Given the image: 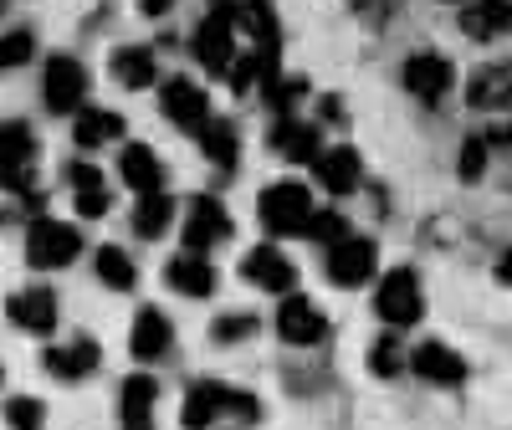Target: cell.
I'll list each match as a JSON object with an SVG mask.
<instances>
[{
  "label": "cell",
  "instance_id": "obj_1",
  "mask_svg": "<svg viewBox=\"0 0 512 430\" xmlns=\"http://www.w3.org/2000/svg\"><path fill=\"white\" fill-rule=\"evenodd\" d=\"M256 215H262V226L272 236H303L308 215H313V195H308V185H297V180L267 185L262 195H256Z\"/></svg>",
  "mask_w": 512,
  "mask_h": 430
},
{
  "label": "cell",
  "instance_id": "obj_2",
  "mask_svg": "<svg viewBox=\"0 0 512 430\" xmlns=\"http://www.w3.org/2000/svg\"><path fill=\"white\" fill-rule=\"evenodd\" d=\"M77 251H82V236H77V226H67V221H31V231H26V262L31 267H41V272H57V267H67V262H77Z\"/></svg>",
  "mask_w": 512,
  "mask_h": 430
},
{
  "label": "cell",
  "instance_id": "obj_3",
  "mask_svg": "<svg viewBox=\"0 0 512 430\" xmlns=\"http://www.w3.org/2000/svg\"><path fill=\"white\" fill-rule=\"evenodd\" d=\"M195 57H200V67H210V72L226 77V67L236 62V0H221V6L200 21V31H195Z\"/></svg>",
  "mask_w": 512,
  "mask_h": 430
},
{
  "label": "cell",
  "instance_id": "obj_4",
  "mask_svg": "<svg viewBox=\"0 0 512 430\" xmlns=\"http://www.w3.org/2000/svg\"><path fill=\"white\" fill-rule=\"evenodd\" d=\"M374 308H379V318L390 323V328H410V323L425 313V303H420V277H415L410 267H395L390 277L379 282Z\"/></svg>",
  "mask_w": 512,
  "mask_h": 430
},
{
  "label": "cell",
  "instance_id": "obj_5",
  "mask_svg": "<svg viewBox=\"0 0 512 430\" xmlns=\"http://www.w3.org/2000/svg\"><path fill=\"white\" fill-rule=\"evenodd\" d=\"M374 267H379V246H374L369 236H344V241H333V246H328V277H333L338 287H359V282H369Z\"/></svg>",
  "mask_w": 512,
  "mask_h": 430
},
{
  "label": "cell",
  "instance_id": "obj_6",
  "mask_svg": "<svg viewBox=\"0 0 512 430\" xmlns=\"http://www.w3.org/2000/svg\"><path fill=\"white\" fill-rule=\"evenodd\" d=\"M41 98H47L52 113H77L82 98H88V67H82L77 57H52L47 82H41Z\"/></svg>",
  "mask_w": 512,
  "mask_h": 430
},
{
  "label": "cell",
  "instance_id": "obj_7",
  "mask_svg": "<svg viewBox=\"0 0 512 430\" xmlns=\"http://www.w3.org/2000/svg\"><path fill=\"white\" fill-rule=\"evenodd\" d=\"M159 108L169 123H180L185 134H195V128L210 118V103H205V88L190 77H164L159 82Z\"/></svg>",
  "mask_w": 512,
  "mask_h": 430
},
{
  "label": "cell",
  "instance_id": "obj_8",
  "mask_svg": "<svg viewBox=\"0 0 512 430\" xmlns=\"http://www.w3.org/2000/svg\"><path fill=\"white\" fill-rule=\"evenodd\" d=\"M231 236V215H226V205L216 200V195H195L190 200V221H185V251H195V256H205L216 241H226Z\"/></svg>",
  "mask_w": 512,
  "mask_h": 430
},
{
  "label": "cell",
  "instance_id": "obj_9",
  "mask_svg": "<svg viewBox=\"0 0 512 430\" xmlns=\"http://www.w3.org/2000/svg\"><path fill=\"white\" fill-rule=\"evenodd\" d=\"M451 77H456V67H451L441 52H415V57L405 62V72H400V82H405L420 103H441L446 88H451Z\"/></svg>",
  "mask_w": 512,
  "mask_h": 430
},
{
  "label": "cell",
  "instance_id": "obj_10",
  "mask_svg": "<svg viewBox=\"0 0 512 430\" xmlns=\"http://www.w3.org/2000/svg\"><path fill=\"white\" fill-rule=\"evenodd\" d=\"M6 318H11L21 333H31V338H47V333L57 328V292H52V287H26V292H16L11 303H6Z\"/></svg>",
  "mask_w": 512,
  "mask_h": 430
},
{
  "label": "cell",
  "instance_id": "obj_11",
  "mask_svg": "<svg viewBox=\"0 0 512 430\" xmlns=\"http://www.w3.org/2000/svg\"><path fill=\"white\" fill-rule=\"evenodd\" d=\"M267 144H272L282 159H292V164H313V159L323 154L318 123H303V118H292V113H277L272 134H267Z\"/></svg>",
  "mask_w": 512,
  "mask_h": 430
},
{
  "label": "cell",
  "instance_id": "obj_12",
  "mask_svg": "<svg viewBox=\"0 0 512 430\" xmlns=\"http://www.w3.org/2000/svg\"><path fill=\"white\" fill-rule=\"evenodd\" d=\"M277 333L287 343H318L328 333V318L318 303H308V297H297V292H282V308H277Z\"/></svg>",
  "mask_w": 512,
  "mask_h": 430
},
{
  "label": "cell",
  "instance_id": "obj_13",
  "mask_svg": "<svg viewBox=\"0 0 512 430\" xmlns=\"http://www.w3.org/2000/svg\"><path fill=\"white\" fill-rule=\"evenodd\" d=\"M241 277L256 282V287H267V292H292V287H297V267L287 262L277 246H256V251H246Z\"/></svg>",
  "mask_w": 512,
  "mask_h": 430
},
{
  "label": "cell",
  "instance_id": "obj_14",
  "mask_svg": "<svg viewBox=\"0 0 512 430\" xmlns=\"http://www.w3.org/2000/svg\"><path fill=\"white\" fill-rule=\"evenodd\" d=\"M169 343H175V328H169V318L159 308H139L134 313V333H128V349H134V359L154 364L169 354Z\"/></svg>",
  "mask_w": 512,
  "mask_h": 430
},
{
  "label": "cell",
  "instance_id": "obj_15",
  "mask_svg": "<svg viewBox=\"0 0 512 430\" xmlns=\"http://www.w3.org/2000/svg\"><path fill=\"white\" fill-rule=\"evenodd\" d=\"M313 169H318V185H323L328 195H349V190L359 185V175H364V164H359V149H349V144H338V149H323V154L313 159Z\"/></svg>",
  "mask_w": 512,
  "mask_h": 430
},
{
  "label": "cell",
  "instance_id": "obj_16",
  "mask_svg": "<svg viewBox=\"0 0 512 430\" xmlns=\"http://www.w3.org/2000/svg\"><path fill=\"white\" fill-rule=\"evenodd\" d=\"M226 405H231V390H226V384H216V379H200V384H190V390H185L180 425H185V430H205L216 415H226Z\"/></svg>",
  "mask_w": 512,
  "mask_h": 430
},
{
  "label": "cell",
  "instance_id": "obj_17",
  "mask_svg": "<svg viewBox=\"0 0 512 430\" xmlns=\"http://www.w3.org/2000/svg\"><path fill=\"white\" fill-rule=\"evenodd\" d=\"M466 103H472L477 113L512 108V72L507 67H477L472 82H466Z\"/></svg>",
  "mask_w": 512,
  "mask_h": 430
},
{
  "label": "cell",
  "instance_id": "obj_18",
  "mask_svg": "<svg viewBox=\"0 0 512 430\" xmlns=\"http://www.w3.org/2000/svg\"><path fill=\"white\" fill-rule=\"evenodd\" d=\"M410 369L420 379H431V384H461L466 379V359L456 349H446V343H420V349L410 354Z\"/></svg>",
  "mask_w": 512,
  "mask_h": 430
},
{
  "label": "cell",
  "instance_id": "obj_19",
  "mask_svg": "<svg viewBox=\"0 0 512 430\" xmlns=\"http://www.w3.org/2000/svg\"><path fill=\"white\" fill-rule=\"evenodd\" d=\"M164 282L175 287L180 297H210V292H216V267H210L205 256L185 251V256H175V262L164 267Z\"/></svg>",
  "mask_w": 512,
  "mask_h": 430
},
{
  "label": "cell",
  "instance_id": "obj_20",
  "mask_svg": "<svg viewBox=\"0 0 512 430\" xmlns=\"http://www.w3.org/2000/svg\"><path fill=\"white\" fill-rule=\"evenodd\" d=\"M113 77L123 82L128 93L154 88V82H159V57H154V47H118V52H113Z\"/></svg>",
  "mask_w": 512,
  "mask_h": 430
},
{
  "label": "cell",
  "instance_id": "obj_21",
  "mask_svg": "<svg viewBox=\"0 0 512 430\" xmlns=\"http://www.w3.org/2000/svg\"><path fill=\"white\" fill-rule=\"evenodd\" d=\"M512 26V0H472L461 11V31L472 41H497Z\"/></svg>",
  "mask_w": 512,
  "mask_h": 430
},
{
  "label": "cell",
  "instance_id": "obj_22",
  "mask_svg": "<svg viewBox=\"0 0 512 430\" xmlns=\"http://www.w3.org/2000/svg\"><path fill=\"white\" fill-rule=\"evenodd\" d=\"M98 343L93 338H72V343H62V349H47V369L57 374V379H88L93 369H98Z\"/></svg>",
  "mask_w": 512,
  "mask_h": 430
},
{
  "label": "cell",
  "instance_id": "obj_23",
  "mask_svg": "<svg viewBox=\"0 0 512 430\" xmlns=\"http://www.w3.org/2000/svg\"><path fill=\"white\" fill-rule=\"evenodd\" d=\"M154 395H159V384H154L149 374H128V379H123V400H118L123 430H149V420H154Z\"/></svg>",
  "mask_w": 512,
  "mask_h": 430
},
{
  "label": "cell",
  "instance_id": "obj_24",
  "mask_svg": "<svg viewBox=\"0 0 512 430\" xmlns=\"http://www.w3.org/2000/svg\"><path fill=\"white\" fill-rule=\"evenodd\" d=\"M195 139H200V149H205L210 164L236 169V159H241V134H236V123H226V118H205V123L195 128Z\"/></svg>",
  "mask_w": 512,
  "mask_h": 430
},
{
  "label": "cell",
  "instance_id": "obj_25",
  "mask_svg": "<svg viewBox=\"0 0 512 430\" xmlns=\"http://www.w3.org/2000/svg\"><path fill=\"white\" fill-rule=\"evenodd\" d=\"M118 175H123V185H134L139 195H149V190L164 185V164H159V154L149 144H128L123 159H118Z\"/></svg>",
  "mask_w": 512,
  "mask_h": 430
},
{
  "label": "cell",
  "instance_id": "obj_26",
  "mask_svg": "<svg viewBox=\"0 0 512 430\" xmlns=\"http://www.w3.org/2000/svg\"><path fill=\"white\" fill-rule=\"evenodd\" d=\"M169 221H175V200H169L164 190L139 195V205H134V231H139L144 241H159V236L169 231Z\"/></svg>",
  "mask_w": 512,
  "mask_h": 430
},
{
  "label": "cell",
  "instance_id": "obj_27",
  "mask_svg": "<svg viewBox=\"0 0 512 430\" xmlns=\"http://www.w3.org/2000/svg\"><path fill=\"white\" fill-rule=\"evenodd\" d=\"M118 134H123V118L108 113V108H82L77 123H72V139H77L82 149H98V144H108V139H118Z\"/></svg>",
  "mask_w": 512,
  "mask_h": 430
},
{
  "label": "cell",
  "instance_id": "obj_28",
  "mask_svg": "<svg viewBox=\"0 0 512 430\" xmlns=\"http://www.w3.org/2000/svg\"><path fill=\"white\" fill-rule=\"evenodd\" d=\"M98 277H103L113 292H128L139 272H134V262H128L123 246H103V251H98Z\"/></svg>",
  "mask_w": 512,
  "mask_h": 430
},
{
  "label": "cell",
  "instance_id": "obj_29",
  "mask_svg": "<svg viewBox=\"0 0 512 430\" xmlns=\"http://www.w3.org/2000/svg\"><path fill=\"white\" fill-rule=\"evenodd\" d=\"M262 82H267V103L277 108V113H292L297 103L308 98V88H303V77H277V72H262Z\"/></svg>",
  "mask_w": 512,
  "mask_h": 430
},
{
  "label": "cell",
  "instance_id": "obj_30",
  "mask_svg": "<svg viewBox=\"0 0 512 430\" xmlns=\"http://www.w3.org/2000/svg\"><path fill=\"white\" fill-rule=\"evenodd\" d=\"M0 154L16 159V164H31V159H36V134H31V123H0Z\"/></svg>",
  "mask_w": 512,
  "mask_h": 430
},
{
  "label": "cell",
  "instance_id": "obj_31",
  "mask_svg": "<svg viewBox=\"0 0 512 430\" xmlns=\"http://www.w3.org/2000/svg\"><path fill=\"white\" fill-rule=\"evenodd\" d=\"M303 236L318 241V246H333V241H344V236H349V226H344V215H338V210H318V215H308Z\"/></svg>",
  "mask_w": 512,
  "mask_h": 430
},
{
  "label": "cell",
  "instance_id": "obj_32",
  "mask_svg": "<svg viewBox=\"0 0 512 430\" xmlns=\"http://www.w3.org/2000/svg\"><path fill=\"white\" fill-rule=\"evenodd\" d=\"M400 364H405V354H400V333H384V338L374 343V354H369V369H374L379 379H395Z\"/></svg>",
  "mask_w": 512,
  "mask_h": 430
},
{
  "label": "cell",
  "instance_id": "obj_33",
  "mask_svg": "<svg viewBox=\"0 0 512 430\" xmlns=\"http://www.w3.org/2000/svg\"><path fill=\"white\" fill-rule=\"evenodd\" d=\"M6 420H11V430H41L47 425V405H41L36 395H16L6 405Z\"/></svg>",
  "mask_w": 512,
  "mask_h": 430
},
{
  "label": "cell",
  "instance_id": "obj_34",
  "mask_svg": "<svg viewBox=\"0 0 512 430\" xmlns=\"http://www.w3.org/2000/svg\"><path fill=\"white\" fill-rule=\"evenodd\" d=\"M31 52H36L31 31H6L0 36V67H21V62H31Z\"/></svg>",
  "mask_w": 512,
  "mask_h": 430
},
{
  "label": "cell",
  "instance_id": "obj_35",
  "mask_svg": "<svg viewBox=\"0 0 512 430\" xmlns=\"http://www.w3.org/2000/svg\"><path fill=\"white\" fill-rule=\"evenodd\" d=\"M256 333V318L251 313H221L216 328H210V338L216 343H236V338H251Z\"/></svg>",
  "mask_w": 512,
  "mask_h": 430
},
{
  "label": "cell",
  "instance_id": "obj_36",
  "mask_svg": "<svg viewBox=\"0 0 512 430\" xmlns=\"http://www.w3.org/2000/svg\"><path fill=\"white\" fill-rule=\"evenodd\" d=\"M482 169H487V144L482 139H466V149H461V180L466 185L482 180Z\"/></svg>",
  "mask_w": 512,
  "mask_h": 430
},
{
  "label": "cell",
  "instance_id": "obj_37",
  "mask_svg": "<svg viewBox=\"0 0 512 430\" xmlns=\"http://www.w3.org/2000/svg\"><path fill=\"white\" fill-rule=\"evenodd\" d=\"M67 185H72V190H98V185H103V175H98V164H88V159H77V164H67Z\"/></svg>",
  "mask_w": 512,
  "mask_h": 430
},
{
  "label": "cell",
  "instance_id": "obj_38",
  "mask_svg": "<svg viewBox=\"0 0 512 430\" xmlns=\"http://www.w3.org/2000/svg\"><path fill=\"white\" fill-rule=\"evenodd\" d=\"M26 180H31V164H16L0 154V190H26Z\"/></svg>",
  "mask_w": 512,
  "mask_h": 430
},
{
  "label": "cell",
  "instance_id": "obj_39",
  "mask_svg": "<svg viewBox=\"0 0 512 430\" xmlns=\"http://www.w3.org/2000/svg\"><path fill=\"white\" fill-rule=\"evenodd\" d=\"M77 210L88 215V221H98V215L108 210V195H103V185H98V190H77Z\"/></svg>",
  "mask_w": 512,
  "mask_h": 430
},
{
  "label": "cell",
  "instance_id": "obj_40",
  "mask_svg": "<svg viewBox=\"0 0 512 430\" xmlns=\"http://www.w3.org/2000/svg\"><path fill=\"white\" fill-rule=\"evenodd\" d=\"M169 6H175V0H139V11H144V16H164Z\"/></svg>",
  "mask_w": 512,
  "mask_h": 430
},
{
  "label": "cell",
  "instance_id": "obj_41",
  "mask_svg": "<svg viewBox=\"0 0 512 430\" xmlns=\"http://www.w3.org/2000/svg\"><path fill=\"white\" fill-rule=\"evenodd\" d=\"M497 277H502V287H512V251L502 256V262H497Z\"/></svg>",
  "mask_w": 512,
  "mask_h": 430
},
{
  "label": "cell",
  "instance_id": "obj_42",
  "mask_svg": "<svg viewBox=\"0 0 512 430\" xmlns=\"http://www.w3.org/2000/svg\"><path fill=\"white\" fill-rule=\"evenodd\" d=\"M0 379H6V369H0Z\"/></svg>",
  "mask_w": 512,
  "mask_h": 430
}]
</instances>
